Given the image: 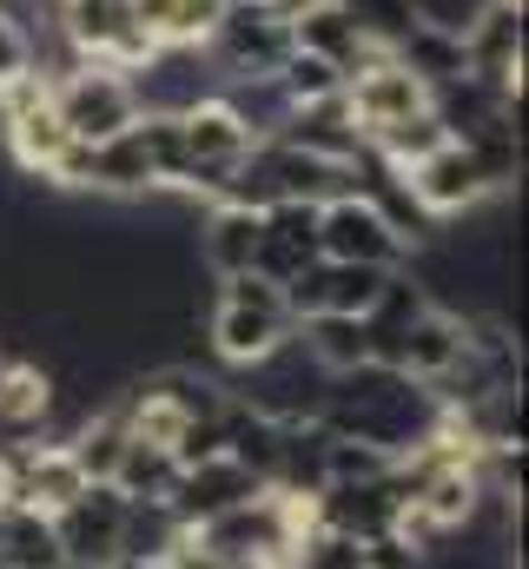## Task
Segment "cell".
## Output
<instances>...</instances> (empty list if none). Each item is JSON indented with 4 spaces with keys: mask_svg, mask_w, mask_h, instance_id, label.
<instances>
[{
    "mask_svg": "<svg viewBox=\"0 0 529 569\" xmlns=\"http://www.w3.org/2000/svg\"><path fill=\"white\" fill-rule=\"evenodd\" d=\"M53 405H60L53 371H40L33 358L0 365V457H13L20 443H40V437H47V418H53Z\"/></svg>",
    "mask_w": 529,
    "mask_h": 569,
    "instance_id": "cell-13",
    "label": "cell"
},
{
    "mask_svg": "<svg viewBox=\"0 0 529 569\" xmlns=\"http://www.w3.org/2000/svg\"><path fill=\"white\" fill-rule=\"evenodd\" d=\"M457 351H463V318L443 311V305H423V311L397 331V345L385 351V365H397V371L417 378V385H430Z\"/></svg>",
    "mask_w": 529,
    "mask_h": 569,
    "instance_id": "cell-16",
    "label": "cell"
},
{
    "mask_svg": "<svg viewBox=\"0 0 529 569\" xmlns=\"http://www.w3.org/2000/svg\"><path fill=\"white\" fill-rule=\"evenodd\" d=\"M311 517L331 523V530H345V537H358V543H371V537L397 530L403 497H397L391 470H385V477H365V483H325L311 497Z\"/></svg>",
    "mask_w": 529,
    "mask_h": 569,
    "instance_id": "cell-12",
    "label": "cell"
},
{
    "mask_svg": "<svg viewBox=\"0 0 529 569\" xmlns=\"http://www.w3.org/2000/svg\"><path fill=\"white\" fill-rule=\"evenodd\" d=\"M87 192H113V199H146V192H159V179H152V152H146V140H139V120H132L127 133H113V140L93 146Z\"/></svg>",
    "mask_w": 529,
    "mask_h": 569,
    "instance_id": "cell-19",
    "label": "cell"
},
{
    "mask_svg": "<svg viewBox=\"0 0 529 569\" xmlns=\"http://www.w3.org/2000/svg\"><path fill=\"white\" fill-rule=\"evenodd\" d=\"M20 73H33V47L0 20V87H7V80H20Z\"/></svg>",
    "mask_w": 529,
    "mask_h": 569,
    "instance_id": "cell-32",
    "label": "cell"
},
{
    "mask_svg": "<svg viewBox=\"0 0 529 569\" xmlns=\"http://www.w3.org/2000/svg\"><path fill=\"white\" fill-rule=\"evenodd\" d=\"M345 107H351L358 133L371 140L378 127H391V120H403V113H423V107H430V87H423L417 73H403L397 53H378L365 73L345 80Z\"/></svg>",
    "mask_w": 529,
    "mask_h": 569,
    "instance_id": "cell-11",
    "label": "cell"
},
{
    "mask_svg": "<svg viewBox=\"0 0 529 569\" xmlns=\"http://www.w3.org/2000/svg\"><path fill=\"white\" fill-rule=\"evenodd\" d=\"M120 530H127V497L113 483H87L67 510H53V537H60L67 569H113Z\"/></svg>",
    "mask_w": 529,
    "mask_h": 569,
    "instance_id": "cell-7",
    "label": "cell"
},
{
    "mask_svg": "<svg viewBox=\"0 0 529 569\" xmlns=\"http://www.w3.org/2000/svg\"><path fill=\"white\" fill-rule=\"evenodd\" d=\"M107 483H113L120 497H132V503H166L172 483H179V463H172L166 443H139V437H132L127 450H120V463H113Z\"/></svg>",
    "mask_w": 529,
    "mask_h": 569,
    "instance_id": "cell-24",
    "label": "cell"
},
{
    "mask_svg": "<svg viewBox=\"0 0 529 569\" xmlns=\"http://www.w3.org/2000/svg\"><path fill=\"white\" fill-rule=\"evenodd\" d=\"M338 7L351 13V27H358L378 53H397V47H403V33L423 20V13H417V0H338Z\"/></svg>",
    "mask_w": 529,
    "mask_h": 569,
    "instance_id": "cell-28",
    "label": "cell"
},
{
    "mask_svg": "<svg viewBox=\"0 0 529 569\" xmlns=\"http://www.w3.org/2000/svg\"><path fill=\"white\" fill-rule=\"evenodd\" d=\"M285 569H365V543L331 523H305L298 543L285 550Z\"/></svg>",
    "mask_w": 529,
    "mask_h": 569,
    "instance_id": "cell-27",
    "label": "cell"
},
{
    "mask_svg": "<svg viewBox=\"0 0 529 569\" xmlns=\"http://www.w3.org/2000/svg\"><path fill=\"white\" fill-rule=\"evenodd\" d=\"M132 27L152 40V47H206L212 20H219V0H127Z\"/></svg>",
    "mask_w": 529,
    "mask_h": 569,
    "instance_id": "cell-21",
    "label": "cell"
},
{
    "mask_svg": "<svg viewBox=\"0 0 529 569\" xmlns=\"http://www.w3.org/2000/svg\"><path fill=\"white\" fill-rule=\"evenodd\" d=\"M271 80H278V93H285L291 107H311V100L345 93V73H338V67H325V60H318V53H305V47H291V53H285V67H278Z\"/></svg>",
    "mask_w": 529,
    "mask_h": 569,
    "instance_id": "cell-29",
    "label": "cell"
},
{
    "mask_svg": "<svg viewBox=\"0 0 529 569\" xmlns=\"http://www.w3.org/2000/svg\"><path fill=\"white\" fill-rule=\"evenodd\" d=\"M113 569H166V563H132V557H120Z\"/></svg>",
    "mask_w": 529,
    "mask_h": 569,
    "instance_id": "cell-34",
    "label": "cell"
},
{
    "mask_svg": "<svg viewBox=\"0 0 529 569\" xmlns=\"http://www.w3.org/2000/svg\"><path fill=\"white\" fill-rule=\"evenodd\" d=\"M305 266H318V206H305V199L264 206V239H259L252 272L271 284H291Z\"/></svg>",
    "mask_w": 529,
    "mask_h": 569,
    "instance_id": "cell-14",
    "label": "cell"
},
{
    "mask_svg": "<svg viewBox=\"0 0 529 569\" xmlns=\"http://www.w3.org/2000/svg\"><path fill=\"white\" fill-rule=\"evenodd\" d=\"M0 569H67L53 517H40L27 503H7L0 510Z\"/></svg>",
    "mask_w": 529,
    "mask_h": 569,
    "instance_id": "cell-22",
    "label": "cell"
},
{
    "mask_svg": "<svg viewBox=\"0 0 529 569\" xmlns=\"http://www.w3.org/2000/svg\"><path fill=\"white\" fill-rule=\"evenodd\" d=\"M47 93H53L60 127H67L73 140H87V146L113 140V133H127L132 120H139L132 80L120 73V67H100V60H73L60 80H47Z\"/></svg>",
    "mask_w": 529,
    "mask_h": 569,
    "instance_id": "cell-3",
    "label": "cell"
},
{
    "mask_svg": "<svg viewBox=\"0 0 529 569\" xmlns=\"http://www.w3.org/2000/svg\"><path fill=\"white\" fill-rule=\"evenodd\" d=\"M318 259L397 272V266H410V246L397 239V226L365 199V192H345V199L318 206Z\"/></svg>",
    "mask_w": 529,
    "mask_h": 569,
    "instance_id": "cell-5",
    "label": "cell"
},
{
    "mask_svg": "<svg viewBox=\"0 0 529 569\" xmlns=\"http://www.w3.org/2000/svg\"><path fill=\"white\" fill-rule=\"evenodd\" d=\"M179 140H186V186L179 192H206L219 199V186L239 172V159L252 152V133L239 127V113L226 100H199L179 113Z\"/></svg>",
    "mask_w": 529,
    "mask_h": 569,
    "instance_id": "cell-6",
    "label": "cell"
},
{
    "mask_svg": "<svg viewBox=\"0 0 529 569\" xmlns=\"http://www.w3.org/2000/svg\"><path fill=\"white\" fill-rule=\"evenodd\" d=\"M252 497H264V483L246 470V463H232V457H206V463H186V470H179L166 510H172L186 530H199V523H212L219 510H239V503H252Z\"/></svg>",
    "mask_w": 529,
    "mask_h": 569,
    "instance_id": "cell-10",
    "label": "cell"
},
{
    "mask_svg": "<svg viewBox=\"0 0 529 569\" xmlns=\"http://www.w3.org/2000/svg\"><path fill=\"white\" fill-rule=\"evenodd\" d=\"M403 186H410V199L443 226V219H463V212H477L483 199H497V186H490V172L477 166V152L463 140H443L430 159H417L410 172H403Z\"/></svg>",
    "mask_w": 529,
    "mask_h": 569,
    "instance_id": "cell-8",
    "label": "cell"
},
{
    "mask_svg": "<svg viewBox=\"0 0 529 569\" xmlns=\"http://www.w3.org/2000/svg\"><path fill=\"white\" fill-rule=\"evenodd\" d=\"M385 470H391V457L378 443L325 430V483H365V477H385Z\"/></svg>",
    "mask_w": 529,
    "mask_h": 569,
    "instance_id": "cell-30",
    "label": "cell"
},
{
    "mask_svg": "<svg viewBox=\"0 0 529 569\" xmlns=\"http://www.w3.org/2000/svg\"><path fill=\"white\" fill-rule=\"evenodd\" d=\"M365 569H423V550L403 530H385V537L365 543Z\"/></svg>",
    "mask_w": 529,
    "mask_h": 569,
    "instance_id": "cell-31",
    "label": "cell"
},
{
    "mask_svg": "<svg viewBox=\"0 0 529 569\" xmlns=\"http://www.w3.org/2000/svg\"><path fill=\"white\" fill-rule=\"evenodd\" d=\"M206 53H212L219 80L278 73L285 53H291V20L271 13L264 0H232V7H219V20H212V33H206Z\"/></svg>",
    "mask_w": 529,
    "mask_h": 569,
    "instance_id": "cell-4",
    "label": "cell"
},
{
    "mask_svg": "<svg viewBox=\"0 0 529 569\" xmlns=\"http://www.w3.org/2000/svg\"><path fill=\"white\" fill-rule=\"evenodd\" d=\"M298 345H305L331 378L371 358V331H365V318H345V311H318V318H305V325H298Z\"/></svg>",
    "mask_w": 529,
    "mask_h": 569,
    "instance_id": "cell-23",
    "label": "cell"
},
{
    "mask_svg": "<svg viewBox=\"0 0 529 569\" xmlns=\"http://www.w3.org/2000/svg\"><path fill=\"white\" fill-rule=\"evenodd\" d=\"M463 60L483 87L523 93V0H477V13L457 27Z\"/></svg>",
    "mask_w": 529,
    "mask_h": 569,
    "instance_id": "cell-9",
    "label": "cell"
},
{
    "mask_svg": "<svg viewBox=\"0 0 529 569\" xmlns=\"http://www.w3.org/2000/svg\"><path fill=\"white\" fill-rule=\"evenodd\" d=\"M443 140H450V127H443V120H437V113L423 107V113H403V120H391V127H378V133H371L365 146H371V152H378L385 166L410 172L417 159H430V152H437Z\"/></svg>",
    "mask_w": 529,
    "mask_h": 569,
    "instance_id": "cell-25",
    "label": "cell"
},
{
    "mask_svg": "<svg viewBox=\"0 0 529 569\" xmlns=\"http://www.w3.org/2000/svg\"><path fill=\"white\" fill-rule=\"evenodd\" d=\"M264 239V212H246V206H212L206 226H199V259L212 266V279H239L252 272Z\"/></svg>",
    "mask_w": 529,
    "mask_h": 569,
    "instance_id": "cell-18",
    "label": "cell"
},
{
    "mask_svg": "<svg viewBox=\"0 0 529 569\" xmlns=\"http://www.w3.org/2000/svg\"><path fill=\"white\" fill-rule=\"evenodd\" d=\"M186 537V523L166 510V503H132L127 497V530H120V557L132 563H166L172 543Z\"/></svg>",
    "mask_w": 529,
    "mask_h": 569,
    "instance_id": "cell-26",
    "label": "cell"
},
{
    "mask_svg": "<svg viewBox=\"0 0 529 569\" xmlns=\"http://www.w3.org/2000/svg\"><path fill=\"white\" fill-rule=\"evenodd\" d=\"M298 325H291V311H285V284L259 279V272H239V279H219V305H212V318H206V345H212V358L219 365H252L264 358L271 345H285Z\"/></svg>",
    "mask_w": 529,
    "mask_h": 569,
    "instance_id": "cell-2",
    "label": "cell"
},
{
    "mask_svg": "<svg viewBox=\"0 0 529 569\" xmlns=\"http://www.w3.org/2000/svg\"><path fill=\"white\" fill-rule=\"evenodd\" d=\"M219 7H232V0H219Z\"/></svg>",
    "mask_w": 529,
    "mask_h": 569,
    "instance_id": "cell-35",
    "label": "cell"
},
{
    "mask_svg": "<svg viewBox=\"0 0 529 569\" xmlns=\"http://www.w3.org/2000/svg\"><path fill=\"white\" fill-rule=\"evenodd\" d=\"M397 67L417 73V80L437 93V87H450V80L470 73V60H463V33L443 27V20H417V27L403 33V47H397Z\"/></svg>",
    "mask_w": 529,
    "mask_h": 569,
    "instance_id": "cell-20",
    "label": "cell"
},
{
    "mask_svg": "<svg viewBox=\"0 0 529 569\" xmlns=\"http://www.w3.org/2000/svg\"><path fill=\"white\" fill-rule=\"evenodd\" d=\"M291 47L318 53V60H325V67H338L345 80H351V73H365V67L378 60V47L351 27V13H345L338 0H311V7L291 20Z\"/></svg>",
    "mask_w": 529,
    "mask_h": 569,
    "instance_id": "cell-15",
    "label": "cell"
},
{
    "mask_svg": "<svg viewBox=\"0 0 529 569\" xmlns=\"http://www.w3.org/2000/svg\"><path fill=\"white\" fill-rule=\"evenodd\" d=\"M13 503V483H7V457H0V510Z\"/></svg>",
    "mask_w": 529,
    "mask_h": 569,
    "instance_id": "cell-33",
    "label": "cell"
},
{
    "mask_svg": "<svg viewBox=\"0 0 529 569\" xmlns=\"http://www.w3.org/2000/svg\"><path fill=\"white\" fill-rule=\"evenodd\" d=\"M318 425L338 430V437H358V443H378L385 457H403V450L437 437L443 411H437V398L417 378H403L397 365L365 358V365H351V371H338L325 385Z\"/></svg>",
    "mask_w": 529,
    "mask_h": 569,
    "instance_id": "cell-1",
    "label": "cell"
},
{
    "mask_svg": "<svg viewBox=\"0 0 529 569\" xmlns=\"http://www.w3.org/2000/svg\"><path fill=\"white\" fill-rule=\"evenodd\" d=\"M271 140L305 146V152H318V159H358V152H365V133H358V120H351L345 93L311 100V107H291V113H285V127H278Z\"/></svg>",
    "mask_w": 529,
    "mask_h": 569,
    "instance_id": "cell-17",
    "label": "cell"
}]
</instances>
